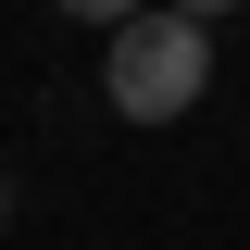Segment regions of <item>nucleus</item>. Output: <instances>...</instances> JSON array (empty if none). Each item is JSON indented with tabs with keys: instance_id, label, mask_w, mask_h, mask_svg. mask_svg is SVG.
Instances as JSON below:
<instances>
[{
	"instance_id": "nucleus-2",
	"label": "nucleus",
	"mask_w": 250,
	"mask_h": 250,
	"mask_svg": "<svg viewBox=\"0 0 250 250\" xmlns=\"http://www.w3.org/2000/svg\"><path fill=\"white\" fill-rule=\"evenodd\" d=\"M0 213H13V188H0Z\"/></svg>"
},
{
	"instance_id": "nucleus-1",
	"label": "nucleus",
	"mask_w": 250,
	"mask_h": 250,
	"mask_svg": "<svg viewBox=\"0 0 250 250\" xmlns=\"http://www.w3.org/2000/svg\"><path fill=\"white\" fill-rule=\"evenodd\" d=\"M200 88H213V13H125L113 25L100 100H113L125 125H175Z\"/></svg>"
}]
</instances>
